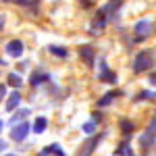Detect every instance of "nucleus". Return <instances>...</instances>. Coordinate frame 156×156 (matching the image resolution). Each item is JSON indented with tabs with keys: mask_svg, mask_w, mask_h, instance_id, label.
Segmentation results:
<instances>
[{
	"mask_svg": "<svg viewBox=\"0 0 156 156\" xmlns=\"http://www.w3.org/2000/svg\"><path fill=\"white\" fill-rule=\"evenodd\" d=\"M154 67V54L150 50H142L133 58V73H144Z\"/></svg>",
	"mask_w": 156,
	"mask_h": 156,
	"instance_id": "1",
	"label": "nucleus"
},
{
	"mask_svg": "<svg viewBox=\"0 0 156 156\" xmlns=\"http://www.w3.org/2000/svg\"><path fill=\"white\" fill-rule=\"evenodd\" d=\"M102 137H104V133H98V135H92L90 140H85L83 144H81V148L77 150L75 156H92V152L96 150V146L102 142Z\"/></svg>",
	"mask_w": 156,
	"mask_h": 156,
	"instance_id": "2",
	"label": "nucleus"
},
{
	"mask_svg": "<svg viewBox=\"0 0 156 156\" xmlns=\"http://www.w3.org/2000/svg\"><path fill=\"white\" fill-rule=\"evenodd\" d=\"M150 31H152V21H148V19H142V21H137V23L133 25V34L137 40H144V37L150 36Z\"/></svg>",
	"mask_w": 156,
	"mask_h": 156,
	"instance_id": "3",
	"label": "nucleus"
},
{
	"mask_svg": "<svg viewBox=\"0 0 156 156\" xmlns=\"http://www.w3.org/2000/svg\"><path fill=\"white\" fill-rule=\"evenodd\" d=\"M106 21H108V17L102 11H98V15L94 17V21H92V25H90V31H92L94 36L102 34V31H104V27H106Z\"/></svg>",
	"mask_w": 156,
	"mask_h": 156,
	"instance_id": "4",
	"label": "nucleus"
},
{
	"mask_svg": "<svg viewBox=\"0 0 156 156\" xmlns=\"http://www.w3.org/2000/svg\"><path fill=\"white\" fill-rule=\"evenodd\" d=\"M98 79L100 81H106V83H115L117 81V73H112L108 69L106 60H100V71H98Z\"/></svg>",
	"mask_w": 156,
	"mask_h": 156,
	"instance_id": "5",
	"label": "nucleus"
},
{
	"mask_svg": "<svg viewBox=\"0 0 156 156\" xmlns=\"http://www.w3.org/2000/svg\"><path fill=\"white\" fill-rule=\"evenodd\" d=\"M79 56L83 58V62L87 67H94V62H96V50H94V46L85 44V46L79 48Z\"/></svg>",
	"mask_w": 156,
	"mask_h": 156,
	"instance_id": "6",
	"label": "nucleus"
},
{
	"mask_svg": "<svg viewBox=\"0 0 156 156\" xmlns=\"http://www.w3.org/2000/svg\"><path fill=\"white\" fill-rule=\"evenodd\" d=\"M4 48H6V54H9V56H12V58H19V56L23 54L25 46H23V42H21V40H11V42H9Z\"/></svg>",
	"mask_w": 156,
	"mask_h": 156,
	"instance_id": "7",
	"label": "nucleus"
},
{
	"mask_svg": "<svg viewBox=\"0 0 156 156\" xmlns=\"http://www.w3.org/2000/svg\"><path fill=\"white\" fill-rule=\"evenodd\" d=\"M31 131V127L27 125V123H19V125H15L11 131V137L15 140V142H23L25 137H27V133Z\"/></svg>",
	"mask_w": 156,
	"mask_h": 156,
	"instance_id": "8",
	"label": "nucleus"
},
{
	"mask_svg": "<svg viewBox=\"0 0 156 156\" xmlns=\"http://www.w3.org/2000/svg\"><path fill=\"white\" fill-rule=\"evenodd\" d=\"M50 79H52V77H50L46 71H34V73H31V77H29V83L34 85V87H37V85L50 81Z\"/></svg>",
	"mask_w": 156,
	"mask_h": 156,
	"instance_id": "9",
	"label": "nucleus"
},
{
	"mask_svg": "<svg viewBox=\"0 0 156 156\" xmlns=\"http://www.w3.org/2000/svg\"><path fill=\"white\" fill-rule=\"evenodd\" d=\"M27 117H29V110H27V108H21V110H17V112L11 117V125L15 127V125L23 123V119H27Z\"/></svg>",
	"mask_w": 156,
	"mask_h": 156,
	"instance_id": "10",
	"label": "nucleus"
},
{
	"mask_svg": "<svg viewBox=\"0 0 156 156\" xmlns=\"http://www.w3.org/2000/svg\"><path fill=\"white\" fill-rule=\"evenodd\" d=\"M48 52H50V54H54V56H58V58H67V56H69V50L62 48V46H56V44H50Z\"/></svg>",
	"mask_w": 156,
	"mask_h": 156,
	"instance_id": "11",
	"label": "nucleus"
},
{
	"mask_svg": "<svg viewBox=\"0 0 156 156\" xmlns=\"http://www.w3.org/2000/svg\"><path fill=\"white\" fill-rule=\"evenodd\" d=\"M19 104H21V94L19 92H12L11 96H9V100H6V110H15Z\"/></svg>",
	"mask_w": 156,
	"mask_h": 156,
	"instance_id": "12",
	"label": "nucleus"
},
{
	"mask_svg": "<svg viewBox=\"0 0 156 156\" xmlns=\"http://www.w3.org/2000/svg\"><path fill=\"white\" fill-rule=\"evenodd\" d=\"M117 96H121V92H119V90H112V92L104 94V98H102V100L98 102V106H108V104H110V102H112V100H115Z\"/></svg>",
	"mask_w": 156,
	"mask_h": 156,
	"instance_id": "13",
	"label": "nucleus"
},
{
	"mask_svg": "<svg viewBox=\"0 0 156 156\" xmlns=\"http://www.w3.org/2000/svg\"><path fill=\"white\" fill-rule=\"evenodd\" d=\"M121 6V0H110V2H108L106 6H104V9H102V12H104V15H106V17H112V12L117 11V9H119Z\"/></svg>",
	"mask_w": 156,
	"mask_h": 156,
	"instance_id": "14",
	"label": "nucleus"
},
{
	"mask_svg": "<svg viewBox=\"0 0 156 156\" xmlns=\"http://www.w3.org/2000/svg\"><path fill=\"white\" fill-rule=\"evenodd\" d=\"M46 127H48V121L44 119V117H37L36 123H34V131H36V133H44V131H46Z\"/></svg>",
	"mask_w": 156,
	"mask_h": 156,
	"instance_id": "15",
	"label": "nucleus"
},
{
	"mask_svg": "<svg viewBox=\"0 0 156 156\" xmlns=\"http://www.w3.org/2000/svg\"><path fill=\"white\" fill-rule=\"evenodd\" d=\"M115 154H117V156H135L131 152V146H129V144H121L119 148L115 150Z\"/></svg>",
	"mask_w": 156,
	"mask_h": 156,
	"instance_id": "16",
	"label": "nucleus"
},
{
	"mask_svg": "<svg viewBox=\"0 0 156 156\" xmlns=\"http://www.w3.org/2000/svg\"><path fill=\"white\" fill-rule=\"evenodd\" d=\"M9 85H12V87H17V90H19V87L23 85L21 75H19V73H11V75H9Z\"/></svg>",
	"mask_w": 156,
	"mask_h": 156,
	"instance_id": "17",
	"label": "nucleus"
},
{
	"mask_svg": "<svg viewBox=\"0 0 156 156\" xmlns=\"http://www.w3.org/2000/svg\"><path fill=\"white\" fill-rule=\"evenodd\" d=\"M121 129H123V133H125V135H131L133 129H135V125H133L129 119H123V121H121Z\"/></svg>",
	"mask_w": 156,
	"mask_h": 156,
	"instance_id": "18",
	"label": "nucleus"
},
{
	"mask_svg": "<svg viewBox=\"0 0 156 156\" xmlns=\"http://www.w3.org/2000/svg\"><path fill=\"white\" fill-rule=\"evenodd\" d=\"M4 2H11V4H19V6H27V9H31V6H36L40 0H4Z\"/></svg>",
	"mask_w": 156,
	"mask_h": 156,
	"instance_id": "19",
	"label": "nucleus"
},
{
	"mask_svg": "<svg viewBox=\"0 0 156 156\" xmlns=\"http://www.w3.org/2000/svg\"><path fill=\"white\" fill-rule=\"evenodd\" d=\"M81 129H83V133H87V135H92V133L96 131V123H94V121H87V123H85V125L81 127Z\"/></svg>",
	"mask_w": 156,
	"mask_h": 156,
	"instance_id": "20",
	"label": "nucleus"
},
{
	"mask_svg": "<svg viewBox=\"0 0 156 156\" xmlns=\"http://www.w3.org/2000/svg\"><path fill=\"white\" fill-rule=\"evenodd\" d=\"M46 150H48L50 154H56V156H65V152L60 150V146H58V144H52V146H50V148H46Z\"/></svg>",
	"mask_w": 156,
	"mask_h": 156,
	"instance_id": "21",
	"label": "nucleus"
},
{
	"mask_svg": "<svg viewBox=\"0 0 156 156\" xmlns=\"http://www.w3.org/2000/svg\"><path fill=\"white\" fill-rule=\"evenodd\" d=\"M137 100H156V92H142Z\"/></svg>",
	"mask_w": 156,
	"mask_h": 156,
	"instance_id": "22",
	"label": "nucleus"
},
{
	"mask_svg": "<svg viewBox=\"0 0 156 156\" xmlns=\"http://www.w3.org/2000/svg\"><path fill=\"white\" fill-rule=\"evenodd\" d=\"M4 98H6V85L0 83V100H4Z\"/></svg>",
	"mask_w": 156,
	"mask_h": 156,
	"instance_id": "23",
	"label": "nucleus"
},
{
	"mask_svg": "<svg viewBox=\"0 0 156 156\" xmlns=\"http://www.w3.org/2000/svg\"><path fill=\"white\" fill-rule=\"evenodd\" d=\"M6 148H9V144H6V142H2V140H0V152H4V150H6Z\"/></svg>",
	"mask_w": 156,
	"mask_h": 156,
	"instance_id": "24",
	"label": "nucleus"
},
{
	"mask_svg": "<svg viewBox=\"0 0 156 156\" xmlns=\"http://www.w3.org/2000/svg\"><path fill=\"white\" fill-rule=\"evenodd\" d=\"M150 83L156 85V73H152V75H150Z\"/></svg>",
	"mask_w": 156,
	"mask_h": 156,
	"instance_id": "25",
	"label": "nucleus"
},
{
	"mask_svg": "<svg viewBox=\"0 0 156 156\" xmlns=\"http://www.w3.org/2000/svg\"><path fill=\"white\" fill-rule=\"evenodd\" d=\"M2 29H4V17L0 15V31H2Z\"/></svg>",
	"mask_w": 156,
	"mask_h": 156,
	"instance_id": "26",
	"label": "nucleus"
},
{
	"mask_svg": "<svg viewBox=\"0 0 156 156\" xmlns=\"http://www.w3.org/2000/svg\"><path fill=\"white\" fill-rule=\"evenodd\" d=\"M2 127H4V123H2V121H0V131H2Z\"/></svg>",
	"mask_w": 156,
	"mask_h": 156,
	"instance_id": "27",
	"label": "nucleus"
},
{
	"mask_svg": "<svg viewBox=\"0 0 156 156\" xmlns=\"http://www.w3.org/2000/svg\"><path fill=\"white\" fill-rule=\"evenodd\" d=\"M4 156H17V154H4Z\"/></svg>",
	"mask_w": 156,
	"mask_h": 156,
	"instance_id": "28",
	"label": "nucleus"
}]
</instances>
